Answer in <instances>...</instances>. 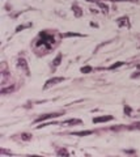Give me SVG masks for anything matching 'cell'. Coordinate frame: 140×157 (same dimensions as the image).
<instances>
[{
  "instance_id": "obj_1",
  "label": "cell",
  "mask_w": 140,
  "mask_h": 157,
  "mask_svg": "<svg viewBox=\"0 0 140 157\" xmlns=\"http://www.w3.org/2000/svg\"><path fill=\"white\" fill-rule=\"evenodd\" d=\"M55 46V38L53 34H49L47 31H41L38 38L35 39L34 49L39 54H47L51 49Z\"/></svg>"
},
{
  "instance_id": "obj_2",
  "label": "cell",
  "mask_w": 140,
  "mask_h": 157,
  "mask_svg": "<svg viewBox=\"0 0 140 157\" xmlns=\"http://www.w3.org/2000/svg\"><path fill=\"white\" fill-rule=\"evenodd\" d=\"M62 81H64V77H54V78H50V80L46 81V84L43 85V89H49L50 86L57 85V84H59V82H62Z\"/></svg>"
},
{
  "instance_id": "obj_3",
  "label": "cell",
  "mask_w": 140,
  "mask_h": 157,
  "mask_svg": "<svg viewBox=\"0 0 140 157\" xmlns=\"http://www.w3.org/2000/svg\"><path fill=\"white\" fill-rule=\"evenodd\" d=\"M60 115H63L62 113H53V114H45V115H42V117H39V118H37L35 119V122L38 123V122H43V121H46V119H53V118H58V117H60Z\"/></svg>"
},
{
  "instance_id": "obj_4",
  "label": "cell",
  "mask_w": 140,
  "mask_h": 157,
  "mask_svg": "<svg viewBox=\"0 0 140 157\" xmlns=\"http://www.w3.org/2000/svg\"><path fill=\"white\" fill-rule=\"evenodd\" d=\"M116 24H118L119 27H123V26L130 27V26H131V24H130V20H128V17H127V16L119 17L118 20H116Z\"/></svg>"
},
{
  "instance_id": "obj_5",
  "label": "cell",
  "mask_w": 140,
  "mask_h": 157,
  "mask_svg": "<svg viewBox=\"0 0 140 157\" xmlns=\"http://www.w3.org/2000/svg\"><path fill=\"white\" fill-rule=\"evenodd\" d=\"M113 119H114L113 115H102V117H96V118H93V123L109 122V121H113Z\"/></svg>"
},
{
  "instance_id": "obj_6",
  "label": "cell",
  "mask_w": 140,
  "mask_h": 157,
  "mask_svg": "<svg viewBox=\"0 0 140 157\" xmlns=\"http://www.w3.org/2000/svg\"><path fill=\"white\" fill-rule=\"evenodd\" d=\"M17 66L20 67V68H24L25 72H26V75H30V72H29V67H28V63L25 62V59H18Z\"/></svg>"
},
{
  "instance_id": "obj_7",
  "label": "cell",
  "mask_w": 140,
  "mask_h": 157,
  "mask_svg": "<svg viewBox=\"0 0 140 157\" xmlns=\"http://www.w3.org/2000/svg\"><path fill=\"white\" fill-rule=\"evenodd\" d=\"M72 11H73V13H75V16L76 17H81L83 16V11H81V8L77 5V4H73L72 5Z\"/></svg>"
},
{
  "instance_id": "obj_8",
  "label": "cell",
  "mask_w": 140,
  "mask_h": 157,
  "mask_svg": "<svg viewBox=\"0 0 140 157\" xmlns=\"http://www.w3.org/2000/svg\"><path fill=\"white\" fill-rule=\"evenodd\" d=\"M81 121L80 119H68V121H64L62 123V126H67V124H80Z\"/></svg>"
},
{
  "instance_id": "obj_9",
  "label": "cell",
  "mask_w": 140,
  "mask_h": 157,
  "mask_svg": "<svg viewBox=\"0 0 140 157\" xmlns=\"http://www.w3.org/2000/svg\"><path fill=\"white\" fill-rule=\"evenodd\" d=\"M93 131H79V132H73L72 135H76V136H87V135H92Z\"/></svg>"
},
{
  "instance_id": "obj_10",
  "label": "cell",
  "mask_w": 140,
  "mask_h": 157,
  "mask_svg": "<svg viewBox=\"0 0 140 157\" xmlns=\"http://www.w3.org/2000/svg\"><path fill=\"white\" fill-rule=\"evenodd\" d=\"M60 62H62V54H58V55H57V58H55V59H54V62H53L54 67H58L59 64H60Z\"/></svg>"
},
{
  "instance_id": "obj_11",
  "label": "cell",
  "mask_w": 140,
  "mask_h": 157,
  "mask_svg": "<svg viewBox=\"0 0 140 157\" xmlns=\"http://www.w3.org/2000/svg\"><path fill=\"white\" fill-rule=\"evenodd\" d=\"M98 7L102 9V12H104V13H107V12H109V7H107L106 4H104V3L98 2Z\"/></svg>"
},
{
  "instance_id": "obj_12",
  "label": "cell",
  "mask_w": 140,
  "mask_h": 157,
  "mask_svg": "<svg viewBox=\"0 0 140 157\" xmlns=\"http://www.w3.org/2000/svg\"><path fill=\"white\" fill-rule=\"evenodd\" d=\"M124 64V62H116L115 64H111V66L109 67V70H115V68H118V67H120V66H123Z\"/></svg>"
},
{
  "instance_id": "obj_13",
  "label": "cell",
  "mask_w": 140,
  "mask_h": 157,
  "mask_svg": "<svg viewBox=\"0 0 140 157\" xmlns=\"http://www.w3.org/2000/svg\"><path fill=\"white\" fill-rule=\"evenodd\" d=\"M93 71V68L90 67V66H87V67H83L81 68V72L83 73H89V72H92Z\"/></svg>"
},
{
  "instance_id": "obj_14",
  "label": "cell",
  "mask_w": 140,
  "mask_h": 157,
  "mask_svg": "<svg viewBox=\"0 0 140 157\" xmlns=\"http://www.w3.org/2000/svg\"><path fill=\"white\" fill-rule=\"evenodd\" d=\"M21 139L22 140H31V135L30 133H21Z\"/></svg>"
},
{
  "instance_id": "obj_15",
  "label": "cell",
  "mask_w": 140,
  "mask_h": 157,
  "mask_svg": "<svg viewBox=\"0 0 140 157\" xmlns=\"http://www.w3.org/2000/svg\"><path fill=\"white\" fill-rule=\"evenodd\" d=\"M57 153H58L59 156H62V155H64V156H68V155H69L67 149H59V151L57 152Z\"/></svg>"
},
{
  "instance_id": "obj_16",
  "label": "cell",
  "mask_w": 140,
  "mask_h": 157,
  "mask_svg": "<svg viewBox=\"0 0 140 157\" xmlns=\"http://www.w3.org/2000/svg\"><path fill=\"white\" fill-rule=\"evenodd\" d=\"M13 89H15L13 86H11V88H3V89H2V93L6 94V93H8V92H12Z\"/></svg>"
},
{
  "instance_id": "obj_17",
  "label": "cell",
  "mask_w": 140,
  "mask_h": 157,
  "mask_svg": "<svg viewBox=\"0 0 140 157\" xmlns=\"http://www.w3.org/2000/svg\"><path fill=\"white\" fill-rule=\"evenodd\" d=\"M124 113L127 114V115H130V117H131V108L126 105V106H124Z\"/></svg>"
},
{
  "instance_id": "obj_18",
  "label": "cell",
  "mask_w": 140,
  "mask_h": 157,
  "mask_svg": "<svg viewBox=\"0 0 140 157\" xmlns=\"http://www.w3.org/2000/svg\"><path fill=\"white\" fill-rule=\"evenodd\" d=\"M131 128H138V130H140V122H138V123H134L132 126H131Z\"/></svg>"
},
{
  "instance_id": "obj_19",
  "label": "cell",
  "mask_w": 140,
  "mask_h": 157,
  "mask_svg": "<svg viewBox=\"0 0 140 157\" xmlns=\"http://www.w3.org/2000/svg\"><path fill=\"white\" fill-rule=\"evenodd\" d=\"M111 2H138V0H111Z\"/></svg>"
}]
</instances>
